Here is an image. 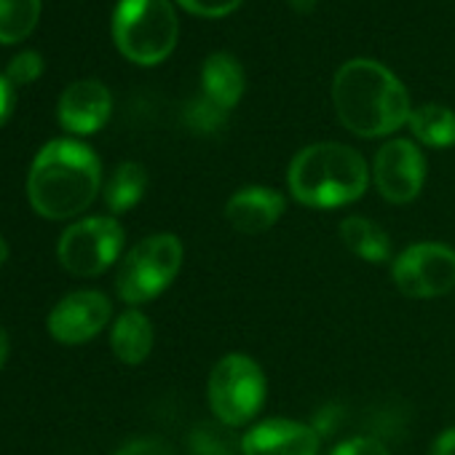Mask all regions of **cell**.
Returning a JSON list of instances; mask_svg holds the SVG:
<instances>
[{
    "label": "cell",
    "instance_id": "cell-1",
    "mask_svg": "<svg viewBox=\"0 0 455 455\" xmlns=\"http://www.w3.org/2000/svg\"><path fill=\"white\" fill-rule=\"evenodd\" d=\"M340 124L356 137H386L410 121V94L402 81L375 60L346 62L332 81Z\"/></svg>",
    "mask_w": 455,
    "mask_h": 455
},
{
    "label": "cell",
    "instance_id": "cell-2",
    "mask_svg": "<svg viewBox=\"0 0 455 455\" xmlns=\"http://www.w3.org/2000/svg\"><path fill=\"white\" fill-rule=\"evenodd\" d=\"M102 166L97 153L78 140H52L33 161L28 198L46 220L81 214L100 193Z\"/></svg>",
    "mask_w": 455,
    "mask_h": 455
},
{
    "label": "cell",
    "instance_id": "cell-3",
    "mask_svg": "<svg viewBox=\"0 0 455 455\" xmlns=\"http://www.w3.org/2000/svg\"><path fill=\"white\" fill-rule=\"evenodd\" d=\"M287 185L303 206L338 209L364 196L370 172L367 161L354 148L340 142H316L292 158Z\"/></svg>",
    "mask_w": 455,
    "mask_h": 455
},
{
    "label": "cell",
    "instance_id": "cell-4",
    "mask_svg": "<svg viewBox=\"0 0 455 455\" xmlns=\"http://www.w3.org/2000/svg\"><path fill=\"white\" fill-rule=\"evenodd\" d=\"M177 14L169 0H121L113 17V41L134 65H158L177 46Z\"/></svg>",
    "mask_w": 455,
    "mask_h": 455
},
{
    "label": "cell",
    "instance_id": "cell-5",
    "mask_svg": "<svg viewBox=\"0 0 455 455\" xmlns=\"http://www.w3.org/2000/svg\"><path fill=\"white\" fill-rule=\"evenodd\" d=\"M206 396L222 426H244L266 404V372L247 354H228L212 367Z\"/></svg>",
    "mask_w": 455,
    "mask_h": 455
},
{
    "label": "cell",
    "instance_id": "cell-6",
    "mask_svg": "<svg viewBox=\"0 0 455 455\" xmlns=\"http://www.w3.org/2000/svg\"><path fill=\"white\" fill-rule=\"evenodd\" d=\"M182 255V242L174 234H156L134 244L116 276L121 300L129 306H142L158 298L177 279Z\"/></svg>",
    "mask_w": 455,
    "mask_h": 455
},
{
    "label": "cell",
    "instance_id": "cell-7",
    "mask_svg": "<svg viewBox=\"0 0 455 455\" xmlns=\"http://www.w3.org/2000/svg\"><path fill=\"white\" fill-rule=\"evenodd\" d=\"M124 228L116 217H86L60 239V263L73 276H100L121 255Z\"/></svg>",
    "mask_w": 455,
    "mask_h": 455
},
{
    "label": "cell",
    "instance_id": "cell-8",
    "mask_svg": "<svg viewBox=\"0 0 455 455\" xmlns=\"http://www.w3.org/2000/svg\"><path fill=\"white\" fill-rule=\"evenodd\" d=\"M394 284L412 300L442 298L455 290V250L439 242H420L391 263Z\"/></svg>",
    "mask_w": 455,
    "mask_h": 455
},
{
    "label": "cell",
    "instance_id": "cell-9",
    "mask_svg": "<svg viewBox=\"0 0 455 455\" xmlns=\"http://www.w3.org/2000/svg\"><path fill=\"white\" fill-rule=\"evenodd\" d=\"M378 193L388 204H410L420 196L426 182V158L410 140L386 142L372 164Z\"/></svg>",
    "mask_w": 455,
    "mask_h": 455
},
{
    "label": "cell",
    "instance_id": "cell-10",
    "mask_svg": "<svg viewBox=\"0 0 455 455\" xmlns=\"http://www.w3.org/2000/svg\"><path fill=\"white\" fill-rule=\"evenodd\" d=\"M110 322V300L97 290H81L62 298L49 314V335L65 346L97 338Z\"/></svg>",
    "mask_w": 455,
    "mask_h": 455
},
{
    "label": "cell",
    "instance_id": "cell-11",
    "mask_svg": "<svg viewBox=\"0 0 455 455\" xmlns=\"http://www.w3.org/2000/svg\"><path fill=\"white\" fill-rule=\"evenodd\" d=\"M316 452H319L316 428L290 418L260 420L242 436V455H316Z\"/></svg>",
    "mask_w": 455,
    "mask_h": 455
},
{
    "label": "cell",
    "instance_id": "cell-12",
    "mask_svg": "<svg viewBox=\"0 0 455 455\" xmlns=\"http://www.w3.org/2000/svg\"><path fill=\"white\" fill-rule=\"evenodd\" d=\"M284 196L274 188L252 185L236 190L225 204V220L236 234L260 236L282 220L284 214Z\"/></svg>",
    "mask_w": 455,
    "mask_h": 455
},
{
    "label": "cell",
    "instance_id": "cell-13",
    "mask_svg": "<svg viewBox=\"0 0 455 455\" xmlns=\"http://www.w3.org/2000/svg\"><path fill=\"white\" fill-rule=\"evenodd\" d=\"M113 110V97L100 81H76L60 97V124L73 134H94L100 132Z\"/></svg>",
    "mask_w": 455,
    "mask_h": 455
},
{
    "label": "cell",
    "instance_id": "cell-14",
    "mask_svg": "<svg viewBox=\"0 0 455 455\" xmlns=\"http://www.w3.org/2000/svg\"><path fill=\"white\" fill-rule=\"evenodd\" d=\"M201 86H204L206 100H212L214 105L231 113V108H236L247 86L242 62L228 52L209 54L201 70Z\"/></svg>",
    "mask_w": 455,
    "mask_h": 455
},
{
    "label": "cell",
    "instance_id": "cell-15",
    "mask_svg": "<svg viewBox=\"0 0 455 455\" xmlns=\"http://www.w3.org/2000/svg\"><path fill=\"white\" fill-rule=\"evenodd\" d=\"M110 346H113L116 359H121L124 364H142L153 351L150 319L142 311L129 308L126 314L116 319L113 332H110Z\"/></svg>",
    "mask_w": 455,
    "mask_h": 455
},
{
    "label": "cell",
    "instance_id": "cell-16",
    "mask_svg": "<svg viewBox=\"0 0 455 455\" xmlns=\"http://www.w3.org/2000/svg\"><path fill=\"white\" fill-rule=\"evenodd\" d=\"M340 239L351 255L367 263H386L391 255V242L383 228L362 214L346 217L340 222Z\"/></svg>",
    "mask_w": 455,
    "mask_h": 455
},
{
    "label": "cell",
    "instance_id": "cell-17",
    "mask_svg": "<svg viewBox=\"0 0 455 455\" xmlns=\"http://www.w3.org/2000/svg\"><path fill=\"white\" fill-rule=\"evenodd\" d=\"M410 132L428 148L455 145V113L444 105H420L410 113Z\"/></svg>",
    "mask_w": 455,
    "mask_h": 455
},
{
    "label": "cell",
    "instance_id": "cell-18",
    "mask_svg": "<svg viewBox=\"0 0 455 455\" xmlns=\"http://www.w3.org/2000/svg\"><path fill=\"white\" fill-rule=\"evenodd\" d=\"M145 190H148L145 166L137 161H126L113 172L110 182L105 185V204L110 212L121 214V212H129L132 206H137L140 198L145 196Z\"/></svg>",
    "mask_w": 455,
    "mask_h": 455
},
{
    "label": "cell",
    "instance_id": "cell-19",
    "mask_svg": "<svg viewBox=\"0 0 455 455\" xmlns=\"http://www.w3.org/2000/svg\"><path fill=\"white\" fill-rule=\"evenodd\" d=\"M41 17V0H0V44L25 41Z\"/></svg>",
    "mask_w": 455,
    "mask_h": 455
},
{
    "label": "cell",
    "instance_id": "cell-20",
    "mask_svg": "<svg viewBox=\"0 0 455 455\" xmlns=\"http://www.w3.org/2000/svg\"><path fill=\"white\" fill-rule=\"evenodd\" d=\"M236 447L242 450V442L236 444V439L228 431V426H198L190 434V452L193 455H234Z\"/></svg>",
    "mask_w": 455,
    "mask_h": 455
},
{
    "label": "cell",
    "instance_id": "cell-21",
    "mask_svg": "<svg viewBox=\"0 0 455 455\" xmlns=\"http://www.w3.org/2000/svg\"><path fill=\"white\" fill-rule=\"evenodd\" d=\"M185 124L198 132V134H214L225 126L228 121V110H222L220 105H214L212 100H206L204 94L198 100H190L185 113H182Z\"/></svg>",
    "mask_w": 455,
    "mask_h": 455
},
{
    "label": "cell",
    "instance_id": "cell-22",
    "mask_svg": "<svg viewBox=\"0 0 455 455\" xmlns=\"http://www.w3.org/2000/svg\"><path fill=\"white\" fill-rule=\"evenodd\" d=\"M44 73V60L38 52H25L20 57L12 60L9 70H6V78L12 81V86H25V84H33L38 81Z\"/></svg>",
    "mask_w": 455,
    "mask_h": 455
},
{
    "label": "cell",
    "instance_id": "cell-23",
    "mask_svg": "<svg viewBox=\"0 0 455 455\" xmlns=\"http://www.w3.org/2000/svg\"><path fill=\"white\" fill-rule=\"evenodd\" d=\"M177 4L196 17L220 20V17H228L231 12H236L242 6V0H177Z\"/></svg>",
    "mask_w": 455,
    "mask_h": 455
},
{
    "label": "cell",
    "instance_id": "cell-24",
    "mask_svg": "<svg viewBox=\"0 0 455 455\" xmlns=\"http://www.w3.org/2000/svg\"><path fill=\"white\" fill-rule=\"evenodd\" d=\"M330 455H388V447L375 436H354L340 442Z\"/></svg>",
    "mask_w": 455,
    "mask_h": 455
},
{
    "label": "cell",
    "instance_id": "cell-25",
    "mask_svg": "<svg viewBox=\"0 0 455 455\" xmlns=\"http://www.w3.org/2000/svg\"><path fill=\"white\" fill-rule=\"evenodd\" d=\"M116 455H174L172 447L158 439V436H142V439H134L129 444H124Z\"/></svg>",
    "mask_w": 455,
    "mask_h": 455
},
{
    "label": "cell",
    "instance_id": "cell-26",
    "mask_svg": "<svg viewBox=\"0 0 455 455\" xmlns=\"http://www.w3.org/2000/svg\"><path fill=\"white\" fill-rule=\"evenodd\" d=\"M428 455H455V426H447L436 434L428 447Z\"/></svg>",
    "mask_w": 455,
    "mask_h": 455
},
{
    "label": "cell",
    "instance_id": "cell-27",
    "mask_svg": "<svg viewBox=\"0 0 455 455\" xmlns=\"http://www.w3.org/2000/svg\"><path fill=\"white\" fill-rule=\"evenodd\" d=\"M14 110V86L6 76H0V126L9 121Z\"/></svg>",
    "mask_w": 455,
    "mask_h": 455
},
{
    "label": "cell",
    "instance_id": "cell-28",
    "mask_svg": "<svg viewBox=\"0 0 455 455\" xmlns=\"http://www.w3.org/2000/svg\"><path fill=\"white\" fill-rule=\"evenodd\" d=\"M290 6H292L295 14H303L306 17V14H311L319 6V0H290Z\"/></svg>",
    "mask_w": 455,
    "mask_h": 455
},
{
    "label": "cell",
    "instance_id": "cell-29",
    "mask_svg": "<svg viewBox=\"0 0 455 455\" xmlns=\"http://www.w3.org/2000/svg\"><path fill=\"white\" fill-rule=\"evenodd\" d=\"M9 335L4 332V330H0V367H4L6 364V359H9Z\"/></svg>",
    "mask_w": 455,
    "mask_h": 455
},
{
    "label": "cell",
    "instance_id": "cell-30",
    "mask_svg": "<svg viewBox=\"0 0 455 455\" xmlns=\"http://www.w3.org/2000/svg\"><path fill=\"white\" fill-rule=\"evenodd\" d=\"M6 258H9V244L4 242V236H0V266L6 263Z\"/></svg>",
    "mask_w": 455,
    "mask_h": 455
}]
</instances>
